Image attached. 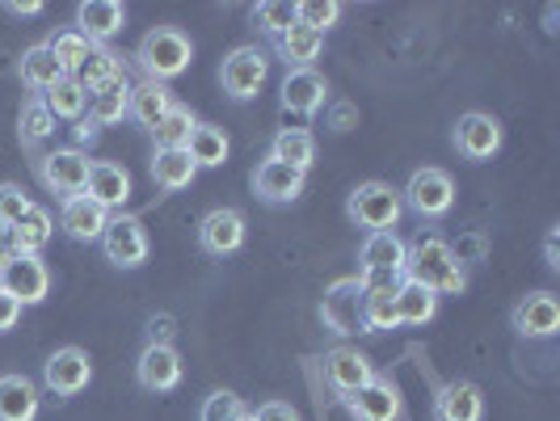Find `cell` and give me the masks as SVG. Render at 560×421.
Here are the masks:
<instances>
[{
    "label": "cell",
    "instance_id": "cell-1",
    "mask_svg": "<svg viewBox=\"0 0 560 421\" xmlns=\"http://www.w3.org/2000/svg\"><path fill=\"white\" fill-rule=\"evenodd\" d=\"M405 279L434 291V295H459L464 291V270L451 257V245L443 236H418L413 245H405Z\"/></svg>",
    "mask_w": 560,
    "mask_h": 421
},
{
    "label": "cell",
    "instance_id": "cell-2",
    "mask_svg": "<svg viewBox=\"0 0 560 421\" xmlns=\"http://www.w3.org/2000/svg\"><path fill=\"white\" fill-rule=\"evenodd\" d=\"M190 59H195L190 38L173 26L148 30V34H143V43H140V51H136V63L143 68V77H148V81H156V84L182 77V72L190 68Z\"/></svg>",
    "mask_w": 560,
    "mask_h": 421
},
{
    "label": "cell",
    "instance_id": "cell-3",
    "mask_svg": "<svg viewBox=\"0 0 560 421\" xmlns=\"http://www.w3.org/2000/svg\"><path fill=\"white\" fill-rule=\"evenodd\" d=\"M400 190H393L388 182H363L354 195L346 198V215L350 224L363 227V232H393L400 224Z\"/></svg>",
    "mask_w": 560,
    "mask_h": 421
},
{
    "label": "cell",
    "instance_id": "cell-4",
    "mask_svg": "<svg viewBox=\"0 0 560 421\" xmlns=\"http://www.w3.org/2000/svg\"><path fill=\"white\" fill-rule=\"evenodd\" d=\"M400 202H409V211L421 215V220H443L451 211V202H455V182L443 168H418L409 177Z\"/></svg>",
    "mask_w": 560,
    "mask_h": 421
},
{
    "label": "cell",
    "instance_id": "cell-5",
    "mask_svg": "<svg viewBox=\"0 0 560 421\" xmlns=\"http://www.w3.org/2000/svg\"><path fill=\"white\" fill-rule=\"evenodd\" d=\"M0 291L13 295L22 308L43 304L47 291H51V270H47V261H43V257H30V253H18V257L0 270Z\"/></svg>",
    "mask_w": 560,
    "mask_h": 421
},
{
    "label": "cell",
    "instance_id": "cell-6",
    "mask_svg": "<svg viewBox=\"0 0 560 421\" xmlns=\"http://www.w3.org/2000/svg\"><path fill=\"white\" fill-rule=\"evenodd\" d=\"M102 253H106V261L118 266V270H140L143 261H148V232L136 215H110V224L102 232Z\"/></svg>",
    "mask_w": 560,
    "mask_h": 421
},
{
    "label": "cell",
    "instance_id": "cell-7",
    "mask_svg": "<svg viewBox=\"0 0 560 421\" xmlns=\"http://www.w3.org/2000/svg\"><path fill=\"white\" fill-rule=\"evenodd\" d=\"M266 72H270V59H266L261 47H236L224 59V68H220V84H224V93L232 102H249L266 84Z\"/></svg>",
    "mask_w": 560,
    "mask_h": 421
},
{
    "label": "cell",
    "instance_id": "cell-8",
    "mask_svg": "<svg viewBox=\"0 0 560 421\" xmlns=\"http://www.w3.org/2000/svg\"><path fill=\"white\" fill-rule=\"evenodd\" d=\"M38 177H43V186H47L59 202H63V198H77V195H84V182H89V156H84L81 148H56V152L43 156Z\"/></svg>",
    "mask_w": 560,
    "mask_h": 421
},
{
    "label": "cell",
    "instance_id": "cell-9",
    "mask_svg": "<svg viewBox=\"0 0 560 421\" xmlns=\"http://www.w3.org/2000/svg\"><path fill=\"white\" fill-rule=\"evenodd\" d=\"M320 320L325 329H334L337 337H350L363 329V282L359 279H341L325 291V304H320Z\"/></svg>",
    "mask_w": 560,
    "mask_h": 421
},
{
    "label": "cell",
    "instance_id": "cell-10",
    "mask_svg": "<svg viewBox=\"0 0 560 421\" xmlns=\"http://www.w3.org/2000/svg\"><path fill=\"white\" fill-rule=\"evenodd\" d=\"M89 379H93V363H89V354H84L81 346H63V350H56L43 363V384L56 396H63V400L81 396L89 388Z\"/></svg>",
    "mask_w": 560,
    "mask_h": 421
},
{
    "label": "cell",
    "instance_id": "cell-11",
    "mask_svg": "<svg viewBox=\"0 0 560 421\" xmlns=\"http://www.w3.org/2000/svg\"><path fill=\"white\" fill-rule=\"evenodd\" d=\"M198 245L211 257H228L245 245V215L236 207H215L198 220Z\"/></svg>",
    "mask_w": 560,
    "mask_h": 421
},
{
    "label": "cell",
    "instance_id": "cell-12",
    "mask_svg": "<svg viewBox=\"0 0 560 421\" xmlns=\"http://www.w3.org/2000/svg\"><path fill=\"white\" fill-rule=\"evenodd\" d=\"M510 325H514V334L523 337H535V341H544V337H557L560 334V304L552 291H535V295H523L514 312H510Z\"/></svg>",
    "mask_w": 560,
    "mask_h": 421
},
{
    "label": "cell",
    "instance_id": "cell-13",
    "mask_svg": "<svg viewBox=\"0 0 560 421\" xmlns=\"http://www.w3.org/2000/svg\"><path fill=\"white\" fill-rule=\"evenodd\" d=\"M455 148H459V156L464 161H489L498 148H502V122L493 118V114H464L459 122H455Z\"/></svg>",
    "mask_w": 560,
    "mask_h": 421
},
{
    "label": "cell",
    "instance_id": "cell-14",
    "mask_svg": "<svg viewBox=\"0 0 560 421\" xmlns=\"http://www.w3.org/2000/svg\"><path fill=\"white\" fill-rule=\"evenodd\" d=\"M325 379H329V388L337 396H354L375 379V363L354 346H337V350L325 354Z\"/></svg>",
    "mask_w": 560,
    "mask_h": 421
},
{
    "label": "cell",
    "instance_id": "cell-15",
    "mask_svg": "<svg viewBox=\"0 0 560 421\" xmlns=\"http://www.w3.org/2000/svg\"><path fill=\"white\" fill-rule=\"evenodd\" d=\"M253 195L261 198V202H270V207H282V202H295V198L304 195V182H308V173H300V168L291 165H279V161H261V165L253 168Z\"/></svg>",
    "mask_w": 560,
    "mask_h": 421
},
{
    "label": "cell",
    "instance_id": "cell-16",
    "mask_svg": "<svg viewBox=\"0 0 560 421\" xmlns=\"http://www.w3.org/2000/svg\"><path fill=\"white\" fill-rule=\"evenodd\" d=\"M325 97H329V84L325 77L316 72V68H291L287 72V81L279 89V102L287 114H300V118H308L325 106Z\"/></svg>",
    "mask_w": 560,
    "mask_h": 421
},
{
    "label": "cell",
    "instance_id": "cell-17",
    "mask_svg": "<svg viewBox=\"0 0 560 421\" xmlns=\"http://www.w3.org/2000/svg\"><path fill=\"white\" fill-rule=\"evenodd\" d=\"M136 379L143 393H173L182 384V354L173 346H143Z\"/></svg>",
    "mask_w": 560,
    "mask_h": 421
},
{
    "label": "cell",
    "instance_id": "cell-18",
    "mask_svg": "<svg viewBox=\"0 0 560 421\" xmlns=\"http://www.w3.org/2000/svg\"><path fill=\"white\" fill-rule=\"evenodd\" d=\"M122 26H127V4L118 0H84L77 9V34L93 47H106Z\"/></svg>",
    "mask_w": 560,
    "mask_h": 421
},
{
    "label": "cell",
    "instance_id": "cell-19",
    "mask_svg": "<svg viewBox=\"0 0 560 421\" xmlns=\"http://www.w3.org/2000/svg\"><path fill=\"white\" fill-rule=\"evenodd\" d=\"M363 270L359 274H388V279H405V241L396 232H366L363 249H359Z\"/></svg>",
    "mask_w": 560,
    "mask_h": 421
},
{
    "label": "cell",
    "instance_id": "cell-20",
    "mask_svg": "<svg viewBox=\"0 0 560 421\" xmlns=\"http://www.w3.org/2000/svg\"><path fill=\"white\" fill-rule=\"evenodd\" d=\"M84 195L93 198L97 207L106 211H122L127 198H131V173L110 161H93L89 165V182H84Z\"/></svg>",
    "mask_w": 560,
    "mask_h": 421
},
{
    "label": "cell",
    "instance_id": "cell-21",
    "mask_svg": "<svg viewBox=\"0 0 560 421\" xmlns=\"http://www.w3.org/2000/svg\"><path fill=\"white\" fill-rule=\"evenodd\" d=\"M346 409L354 421H396L400 418V393L388 379H371L366 388H359L354 396H346Z\"/></svg>",
    "mask_w": 560,
    "mask_h": 421
},
{
    "label": "cell",
    "instance_id": "cell-22",
    "mask_svg": "<svg viewBox=\"0 0 560 421\" xmlns=\"http://www.w3.org/2000/svg\"><path fill=\"white\" fill-rule=\"evenodd\" d=\"M434 418L439 421H480L485 418V393L472 379H451L434 396Z\"/></svg>",
    "mask_w": 560,
    "mask_h": 421
},
{
    "label": "cell",
    "instance_id": "cell-23",
    "mask_svg": "<svg viewBox=\"0 0 560 421\" xmlns=\"http://www.w3.org/2000/svg\"><path fill=\"white\" fill-rule=\"evenodd\" d=\"M110 224V211L97 207L89 195L63 198V211H59V227L72 236V241H102V232Z\"/></svg>",
    "mask_w": 560,
    "mask_h": 421
},
{
    "label": "cell",
    "instance_id": "cell-24",
    "mask_svg": "<svg viewBox=\"0 0 560 421\" xmlns=\"http://www.w3.org/2000/svg\"><path fill=\"white\" fill-rule=\"evenodd\" d=\"M127 106H131V81L118 72L114 81H106L102 89H93L89 93V122L102 131V127H114V122H122L127 118Z\"/></svg>",
    "mask_w": 560,
    "mask_h": 421
},
{
    "label": "cell",
    "instance_id": "cell-25",
    "mask_svg": "<svg viewBox=\"0 0 560 421\" xmlns=\"http://www.w3.org/2000/svg\"><path fill=\"white\" fill-rule=\"evenodd\" d=\"M38 384L26 375H0V421H34L38 418Z\"/></svg>",
    "mask_w": 560,
    "mask_h": 421
},
{
    "label": "cell",
    "instance_id": "cell-26",
    "mask_svg": "<svg viewBox=\"0 0 560 421\" xmlns=\"http://www.w3.org/2000/svg\"><path fill=\"white\" fill-rule=\"evenodd\" d=\"M9 232H13V245H18V253L38 257V253L51 245V236H56V220H51V211H47V207L30 202V211L18 220V224L9 227Z\"/></svg>",
    "mask_w": 560,
    "mask_h": 421
},
{
    "label": "cell",
    "instance_id": "cell-27",
    "mask_svg": "<svg viewBox=\"0 0 560 421\" xmlns=\"http://www.w3.org/2000/svg\"><path fill=\"white\" fill-rule=\"evenodd\" d=\"M18 72H22V84L34 89V93H47L51 84H59L68 77L63 63H59L56 51H51L47 43H34L26 56H22V63H18Z\"/></svg>",
    "mask_w": 560,
    "mask_h": 421
},
{
    "label": "cell",
    "instance_id": "cell-28",
    "mask_svg": "<svg viewBox=\"0 0 560 421\" xmlns=\"http://www.w3.org/2000/svg\"><path fill=\"white\" fill-rule=\"evenodd\" d=\"M195 173L198 165L190 161L186 148H156V156H152V182L161 190H186L195 182Z\"/></svg>",
    "mask_w": 560,
    "mask_h": 421
},
{
    "label": "cell",
    "instance_id": "cell-29",
    "mask_svg": "<svg viewBox=\"0 0 560 421\" xmlns=\"http://www.w3.org/2000/svg\"><path fill=\"white\" fill-rule=\"evenodd\" d=\"M270 161L308 173L312 161H316V140H312V131H304V127H282L279 136L270 140Z\"/></svg>",
    "mask_w": 560,
    "mask_h": 421
},
{
    "label": "cell",
    "instance_id": "cell-30",
    "mask_svg": "<svg viewBox=\"0 0 560 421\" xmlns=\"http://www.w3.org/2000/svg\"><path fill=\"white\" fill-rule=\"evenodd\" d=\"M279 59L287 63V72L291 68H312V59H320V47H325V34H316V30H308V26H295L282 34L279 43Z\"/></svg>",
    "mask_w": 560,
    "mask_h": 421
},
{
    "label": "cell",
    "instance_id": "cell-31",
    "mask_svg": "<svg viewBox=\"0 0 560 421\" xmlns=\"http://www.w3.org/2000/svg\"><path fill=\"white\" fill-rule=\"evenodd\" d=\"M168 106H173V97H168L165 84H156V81L131 84V106H127V114H131L140 127L152 131V127L168 114Z\"/></svg>",
    "mask_w": 560,
    "mask_h": 421
},
{
    "label": "cell",
    "instance_id": "cell-32",
    "mask_svg": "<svg viewBox=\"0 0 560 421\" xmlns=\"http://www.w3.org/2000/svg\"><path fill=\"white\" fill-rule=\"evenodd\" d=\"M434 312H439V295L434 291H425V286L409 279L396 286V316H400V325H430Z\"/></svg>",
    "mask_w": 560,
    "mask_h": 421
},
{
    "label": "cell",
    "instance_id": "cell-33",
    "mask_svg": "<svg viewBox=\"0 0 560 421\" xmlns=\"http://www.w3.org/2000/svg\"><path fill=\"white\" fill-rule=\"evenodd\" d=\"M186 152H190V161L198 168H220L228 161V152H232V143L220 127H207V122H198L195 131H190V140H186Z\"/></svg>",
    "mask_w": 560,
    "mask_h": 421
},
{
    "label": "cell",
    "instance_id": "cell-34",
    "mask_svg": "<svg viewBox=\"0 0 560 421\" xmlns=\"http://www.w3.org/2000/svg\"><path fill=\"white\" fill-rule=\"evenodd\" d=\"M43 106L51 110V118H68V122H81L84 110H89V93H84L77 77H63L59 84H51L43 93Z\"/></svg>",
    "mask_w": 560,
    "mask_h": 421
},
{
    "label": "cell",
    "instance_id": "cell-35",
    "mask_svg": "<svg viewBox=\"0 0 560 421\" xmlns=\"http://www.w3.org/2000/svg\"><path fill=\"white\" fill-rule=\"evenodd\" d=\"M195 114H190V106H168V114L152 127V140H156V148H186V140H190V131H195Z\"/></svg>",
    "mask_w": 560,
    "mask_h": 421
},
{
    "label": "cell",
    "instance_id": "cell-36",
    "mask_svg": "<svg viewBox=\"0 0 560 421\" xmlns=\"http://www.w3.org/2000/svg\"><path fill=\"white\" fill-rule=\"evenodd\" d=\"M118 72H122V68H118V56H114V51H106V47H93L72 77H77V84H81L84 93H93V89H102L106 81H114Z\"/></svg>",
    "mask_w": 560,
    "mask_h": 421
},
{
    "label": "cell",
    "instance_id": "cell-37",
    "mask_svg": "<svg viewBox=\"0 0 560 421\" xmlns=\"http://www.w3.org/2000/svg\"><path fill=\"white\" fill-rule=\"evenodd\" d=\"M253 26L261 30L266 38L279 43L282 34L295 26V4H287V0H261V4H253Z\"/></svg>",
    "mask_w": 560,
    "mask_h": 421
},
{
    "label": "cell",
    "instance_id": "cell-38",
    "mask_svg": "<svg viewBox=\"0 0 560 421\" xmlns=\"http://www.w3.org/2000/svg\"><path fill=\"white\" fill-rule=\"evenodd\" d=\"M51 131H56L51 110L43 106V97H30L26 106H22V114H18V136H22V143H43Z\"/></svg>",
    "mask_w": 560,
    "mask_h": 421
},
{
    "label": "cell",
    "instance_id": "cell-39",
    "mask_svg": "<svg viewBox=\"0 0 560 421\" xmlns=\"http://www.w3.org/2000/svg\"><path fill=\"white\" fill-rule=\"evenodd\" d=\"M47 47L56 51V59L63 63V72H68V77H72V72H77V68L84 63V56L93 51V43H89V38H81L77 30H59V34L51 38V43H47Z\"/></svg>",
    "mask_w": 560,
    "mask_h": 421
},
{
    "label": "cell",
    "instance_id": "cell-40",
    "mask_svg": "<svg viewBox=\"0 0 560 421\" xmlns=\"http://www.w3.org/2000/svg\"><path fill=\"white\" fill-rule=\"evenodd\" d=\"M337 17H341V4H337V0H304V4H295V22L316 30V34L334 30Z\"/></svg>",
    "mask_w": 560,
    "mask_h": 421
},
{
    "label": "cell",
    "instance_id": "cell-41",
    "mask_svg": "<svg viewBox=\"0 0 560 421\" xmlns=\"http://www.w3.org/2000/svg\"><path fill=\"white\" fill-rule=\"evenodd\" d=\"M249 413L245 409V400L236 393H211L202 400V409H198V421H241Z\"/></svg>",
    "mask_w": 560,
    "mask_h": 421
},
{
    "label": "cell",
    "instance_id": "cell-42",
    "mask_svg": "<svg viewBox=\"0 0 560 421\" xmlns=\"http://www.w3.org/2000/svg\"><path fill=\"white\" fill-rule=\"evenodd\" d=\"M26 211H30L26 190H22V186H13V182H4V186H0V224L13 227Z\"/></svg>",
    "mask_w": 560,
    "mask_h": 421
},
{
    "label": "cell",
    "instance_id": "cell-43",
    "mask_svg": "<svg viewBox=\"0 0 560 421\" xmlns=\"http://www.w3.org/2000/svg\"><path fill=\"white\" fill-rule=\"evenodd\" d=\"M451 257L459 261V270H464V266H477L480 257H485V236H477V232H472V236L455 241V245H451Z\"/></svg>",
    "mask_w": 560,
    "mask_h": 421
},
{
    "label": "cell",
    "instance_id": "cell-44",
    "mask_svg": "<svg viewBox=\"0 0 560 421\" xmlns=\"http://www.w3.org/2000/svg\"><path fill=\"white\" fill-rule=\"evenodd\" d=\"M173 334H177V320L168 312L148 320V346H173Z\"/></svg>",
    "mask_w": 560,
    "mask_h": 421
},
{
    "label": "cell",
    "instance_id": "cell-45",
    "mask_svg": "<svg viewBox=\"0 0 560 421\" xmlns=\"http://www.w3.org/2000/svg\"><path fill=\"white\" fill-rule=\"evenodd\" d=\"M253 421H300V413L287 400H266V405H257Z\"/></svg>",
    "mask_w": 560,
    "mask_h": 421
},
{
    "label": "cell",
    "instance_id": "cell-46",
    "mask_svg": "<svg viewBox=\"0 0 560 421\" xmlns=\"http://www.w3.org/2000/svg\"><path fill=\"white\" fill-rule=\"evenodd\" d=\"M18 320H22V304H18L13 295H4V291H0V334H9Z\"/></svg>",
    "mask_w": 560,
    "mask_h": 421
},
{
    "label": "cell",
    "instance_id": "cell-47",
    "mask_svg": "<svg viewBox=\"0 0 560 421\" xmlns=\"http://www.w3.org/2000/svg\"><path fill=\"white\" fill-rule=\"evenodd\" d=\"M4 9H9L13 17H38V13H43V0H9Z\"/></svg>",
    "mask_w": 560,
    "mask_h": 421
},
{
    "label": "cell",
    "instance_id": "cell-48",
    "mask_svg": "<svg viewBox=\"0 0 560 421\" xmlns=\"http://www.w3.org/2000/svg\"><path fill=\"white\" fill-rule=\"evenodd\" d=\"M13 257H18V245H13V232H9V227L0 224V270H4V266H9Z\"/></svg>",
    "mask_w": 560,
    "mask_h": 421
},
{
    "label": "cell",
    "instance_id": "cell-49",
    "mask_svg": "<svg viewBox=\"0 0 560 421\" xmlns=\"http://www.w3.org/2000/svg\"><path fill=\"white\" fill-rule=\"evenodd\" d=\"M544 253H548V266L557 270V266H560V232H557V227L548 232V241H544Z\"/></svg>",
    "mask_w": 560,
    "mask_h": 421
},
{
    "label": "cell",
    "instance_id": "cell-50",
    "mask_svg": "<svg viewBox=\"0 0 560 421\" xmlns=\"http://www.w3.org/2000/svg\"><path fill=\"white\" fill-rule=\"evenodd\" d=\"M77 140H81V143H93V140H97V127H93L89 118H81V122H77Z\"/></svg>",
    "mask_w": 560,
    "mask_h": 421
},
{
    "label": "cell",
    "instance_id": "cell-51",
    "mask_svg": "<svg viewBox=\"0 0 560 421\" xmlns=\"http://www.w3.org/2000/svg\"><path fill=\"white\" fill-rule=\"evenodd\" d=\"M350 118H354V110H350V106H337V114H334V131H346V122H350Z\"/></svg>",
    "mask_w": 560,
    "mask_h": 421
},
{
    "label": "cell",
    "instance_id": "cell-52",
    "mask_svg": "<svg viewBox=\"0 0 560 421\" xmlns=\"http://www.w3.org/2000/svg\"><path fill=\"white\" fill-rule=\"evenodd\" d=\"M241 421H253V413H245V418H241Z\"/></svg>",
    "mask_w": 560,
    "mask_h": 421
}]
</instances>
